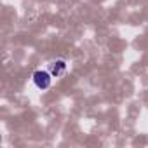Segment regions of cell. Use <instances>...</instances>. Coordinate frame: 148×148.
Wrapping results in <instances>:
<instances>
[{"mask_svg":"<svg viewBox=\"0 0 148 148\" xmlns=\"http://www.w3.org/2000/svg\"><path fill=\"white\" fill-rule=\"evenodd\" d=\"M51 82H52V75L51 71H45V70H37L33 73V84L40 89V91H45L51 87Z\"/></svg>","mask_w":148,"mask_h":148,"instance_id":"6da1fadb","label":"cell"},{"mask_svg":"<svg viewBox=\"0 0 148 148\" xmlns=\"http://www.w3.org/2000/svg\"><path fill=\"white\" fill-rule=\"evenodd\" d=\"M66 68H68V64L63 59H56V61H52L49 64V71H51L52 77H63L66 73Z\"/></svg>","mask_w":148,"mask_h":148,"instance_id":"7a4b0ae2","label":"cell"}]
</instances>
